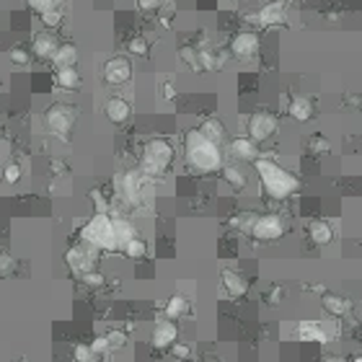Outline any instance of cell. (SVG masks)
I'll return each mask as SVG.
<instances>
[{"label":"cell","mask_w":362,"mask_h":362,"mask_svg":"<svg viewBox=\"0 0 362 362\" xmlns=\"http://www.w3.org/2000/svg\"><path fill=\"white\" fill-rule=\"evenodd\" d=\"M81 282H83L85 288L98 290V288H104V282H107V277H104L101 272H96V269H94V272H88V275H83V277H81Z\"/></svg>","instance_id":"cell-35"},{"label":"cell","mask_w":362,"mask_h":362,"mask_svg":"<svg viewBox=\"0 0 362 362\" xmlns=\"http://www.w3.org/2000/svg\"><path fill=\"white\" fill-rule=\"evenodd\" d=\"M169 352L176 360H192V347H189L187 341H173Z\"/></svg>","instance_id":"cell-33"},{"label":"cell","mask_w":362,"mask_h":362,"mask_svg":"<svg viewBox=\"0 0 362 362\" xmlns=\"http://www.w3.org/2000/svg\"><path fill=\"white\" fill-rule=\"evenodd\" d=\"M8 57H11L13 65H26V63H29V52L23 50L21 44H19V47H13L11 52H8Z\"/></svg>","instance_id":"cell-43"},{"label":"cell","mask_w":362,"mask_h":362,"mask_svg":"<svg viewBox=\"0 0 362 362\" xmlns=\"http://www.w3.org/2000/svg\"><path fill=\"white\" fill-rule=\"evenodd\" d=\"M308 150L310 153H316V156H326V153L331 150V145L323 135H313V138L308 140Z\"/></svg>","instance_id":"cell-30"},{"label":"cell","mask_w":362,"mask_h":362,"mask_svg":"<svg viewBox=\"0 0 362 362\" xmlns=\"http://www.w3.org/2000/svg\"><path fill=\"white\" fill-rule=\"evenodd\" d=\"M140 3V8H158L163 0H138Z\"/></svg>","instance_id":"cell-46"},{"label":"cell","mask_w":362,"mask_h":362,"mask_svg":"<svg viewBox=\"0 0 362 362\" xmlns=\"http://www.w3.org/2000/svg\"><path fill=\"white\" fill-rule=\"evenodd\" d=\"M352 362H362V354H357V357H354Z\"/></svg>","instance_id":"cell-48"},{"label":"cell","mask_w":362,"mask_h":362,"mask_svg":"<svg viewBox=\"0 0 362 362\" xmlns=\"http://www.w3.org/2000/svg\"><path fill=\"white\" fill-rule=\"evenodd\" d=\"M256 21L262 23V26H282V23L288 21V8H285V3H282V0L266 3L264 8L259 11V16H256Z\"/></svg>","instance_id":"cell-13"},{"label":"cell","mask_w":362,"mask_h":362,"mask_svg":"<svg viewBox=\"0 0 362 362\" xmlns=\"http://www.w3.org/2000/svg\"><path fill=\"white\" fill-rule=\"evenodd\" d=\"M91 347V352L96 354V357H104V354H109L111 352V347H109V341H107V334H98L96 339L88 344Z\"/></svg>","instance_id":"cell-34"},{"label":"cell","mask_w":362,"mask_h":362,"mask_svg":"<svg viewBox=\"0 0 362 362\" xmlns=\"http://www.w3.org/2000/svg\"><path fill=\"white\" fill-rule=\"evenodd\" d=\"M111 228H114V241H117L119 251H122L132 238H138V228L129 223L127 217H111Z\"/></svg>","instance_id":"cell-20"},{"label":"cell","mask_w":362,"mask_h":362,"mask_svg":"<svg viewBox=\"0 0 362 362\" xmlns=\"http://www.w3.org/2000/svg\"><path fill=\"white\" fill-rule=\"evenodd\" d=\"M104 114H107V119L111 125H125V122L132 117V107H129L127 98L111 96L107 104H104Z\"/></svg>","instance_id":"cell-15"},{"label":"cell","mask_w":362,"mask_h":362,"mask_svg":"<svg viewBox=\"0 0 362 362\" xmlns=\"http://www.w3.org/2000/svg\"><path fill=\"white\" fill-rule=\"evenodd\" d=\"M96 256H98V251H94V248H88V246H83V244H78V246H70V248H67L65 264H67V269L73 272L75 277H83L88 272H94Z\"/></svg>","instance_id":"cell-8"},{"label":"cell","mask_w":362,"mask_h":362,"mask_svg":"<svg viewBox=\"0 0 362 362\" xmlns=\"http://www.w3.org/2000/svg\"><path fill=\"white\" fill-rule=\"evenodd\" d=\"M173 341H179V326H176V321H169V319L156 321V326L150 331V344H153V350L166 352V350H171Z\"/></svg>","instance_id":"cell-10"},{"label":"cell","mask_w":362,"mask_h":362,"mask_svg":"<svg viewBox=\"0 0 362 362\" xmlns=\"http://www.w3.org/2000/svg\"><path fill=\"white\" fill-rule=\"evenodd\" d=\"M57 47H60V42H57V36H54L52 32L36 34V36H34V44H32L34 54H36L39 60H52L54 52H57Z\"/></svg>","instance_id":"cell-17"},{"label":"cell","mask_w":362,"mask_h":362,"mask_svg":"<svg viewBox=\"0 0 362 362\" xmlns=\"http://www.w3.org/2000/svg\"><path fill=\"white\" fill-rule=\"evenodd\" d=\"M127 50L132 54H138V57H145V54H148V39H142V36H135V39H129Z\"/></svg>","instance_id":"cell-39"},{"label":"cell","mask_w":362,"mask_h":362,"mask_svg":"<svg viewBox=\"0 0 362 362\" xmlns=\"http://www.w3.org/2000/svg\"><path fill=\"white\" fill-rule=\"evenodd\" d=\"M323 362H347V360H344V357H337V354H329Z\"/></svg>","instance_id":"cell-47"},{"label":"cell","mask_w":362,"mask_h":362,"mask_svg":"<svg viewBox=\"0 0 362 362\" xmlns=\"http://www.w3.org/2000/svg\"><path fill=\"white\" fill-rule=\"evenodd\" d=\"M26 6L32 8V11H36L39 16L47 11H52V8H57V3L54 0H26Z\"/></svg>","instance_id":"cell-41"},{"label":"cell","mask_w":362,"mask_h":362,"mask_svg":"<svg viewBox=\"0 0 362 362\" xmlns=\"http://www.w3.org/2000/svg\"><path fill=\"white\" fill-rule=\"evenodd\" d=\"M231 52L238 57V60H251L256 52H259V36L254 32H238L231 39Z\"/></svg>","instance_id":"cell-12"},{"label":"cell","mask_w":362,"mask_h":362,"mask_svg":"<svg viewBox=\"0 0 362 362\" xmlns=\"http://www.w3.org/2000/svg\"><path fill=\"white\" fill-rule=\"evenodd\" d=\"M246 129H248V140H254L256 145H259V142H266L277 132V119L272 117L269 111H256V114L248 117Z\"/></svg>","instance_id":"cell-9"},{"label":"cell","mask_w":362,"mask_h":362,"mask_svg":"<svg viewBox=\"0 0 362 362\" xmlns=\"http://www.w3.org/2000/svg\"><path fill=\"white\" fill-rule=\"evenodd\" d=\"M321 306H323V310L329 313V316H334V319H341V316H347L352 308V303L344 295H337V292H323L321 295Z\"/></svg>","instance_id":"cell-18"},{"label":"cell","mask_w":362,"mask_h":362,"mask_svg":"<svg viewBox=\"0 0 362 362\" xmlns=\"http://www.w3.org/2000/svg\"><path fill=\"white\" fill-rule=\"evenodd\" d=\"M122 254L127 256V259H132V262H140V259H145L148 256V244H145V238H132L125 248H122Z\"/></svg>","instance_id":"cell-28"},{"label":"cell","mask_w":362,"mask_h":362,"mask_svg":"<svg viewBox=\"0 0 362 362\" xmlns=\"http://www.w3.org/2000/svg\"><path fill=\"white\" fill-rule=\"evenodd\" d=\"M220 282H223V290L231 298H244L248 292V279L241 272H235V269H223L220 272Z\"/></svg>","instance_id":"cell-14"},{"label":"cell","mask_w":362,"mask_h":362,"mask_svg":"<svg viewBox=\"0 0 362 362\" xmlns=\"http://www.w3.org/2000/svg\"><path fill=\"white\" fill-rule=\"evenodd\" d=\"M39 19H42V23L47 26V29H54V26H60V23H63V11H60V8H52V11L42 13Z\"/></svg>","instance_id":"cell-37"},{"label":"cell","mask_w":362,"mask_h":362,"mask_svg":"<svg viewBox=\"0 0 362 362\" xmlns=\"http://www.w3.org/2000/svg\"><path fill=\"white\" fill-rule=\"evenodd\" d=\"M308 238L316 246H329L334 241V228L326 220H310L308 223Z\"/></svg>","instance_id":"cell-21"},{"label":"cell","mask_w":362,"mask_h":362,"mask_svg":"<svg viewBox=\"0 0 362 362\" xmlns=\"http://www.w3.org/2000/svg\"><path fill=\"white\" fill-rule=\"evenodd\" d=\"M19 179H21V166L19 163H8L3 169V181L6 184H19Z\"/></svg>","instance_id":"cell-38"},{"label":"cell","mask_w":362,"mask_h":362,"mask_svg":"<svg viewBox=\"0 0 362 362\" xmlns=\"http://www.w3.org/2000/svg\"><path fill=\"white\" fill-rule=\"evenodd\" d=\"M101 75H104V81L109 85H125L132 78V63H129L127 57H111V60L104 63Z\"/></svg>","instance_id":"cell-11"},{"label":"cell","mask_w":362,"mask_h":362,"mask_svg":"<svg viewBox=\"0 0 362 362\" xmlns=\"http://www.w3.org/2000/svg\"><path fill=\"white\" fill-rule=\"evenodd\" d=\"M228 150H231V156H233L235 160L254 163V160L259 158V148H256L254 140H248V138H233L231 140V145H228Z\"/></svg>","instance_id":"cell-16"},{"label":"cell","mask_w":362,"mask_h":362,"mask_svg":"<svg viewBox=\"0 0 362 362\" xmlns=\"http://www.w3.org/2000/svg\"><path fill=\"white\" fill-rule=\"evenodd\" d=\"M254 169L259 173V181H262V189H264L266 197L272 200H288L298 192L300 181L298 176H292L288 169H282L279 163L269 158H256Z\"/></svg>","instance_id":"cell-2"},{"label":"cell","mask_w":362,"mask_h":362,"mask_svg":"<svg viewBox=\"0 0 362 362\" xmlns=\"http://www.w3.org/2000/svg\"><path fill=\"white\" fill-rule=\"evenodd\" d=\"M16 272V259L11 254H3L0 256V277H8Z\"/></svg>","instance_id":"cell-42"},{"label":"cell","mask_w":362,"mask_h":362,"mask_svg":"<svg viewBox=\"0 0 362 362\" xmlns=\"http://www.w3.org/2000/svg\"><path fill=\"white\" fill-rule=\"evenodd\" d=\"M54 83L60 85L63 91H78L81 83H83V78L78 73V67H57V73H54Z\"/></svg>","instance_id":"cell-23"},{"label":"cell","mask_w":362,"mask_h":362,"mask_svg":"<svg viewBox=\"0 0 362 362\" xmlns=\"http://www.w3.org/2000/svg\"><path fill=\"white\" fill-rule=\"evenodd\" d=\"M179 57L187 65H189L192 70H202V67H200V50H194V47H189V44H187V47H181V50H179Z\"/></svg>","instance_id":"cell-29"},{"label":"cell","mask_w":362,"mask_h":362,"mask_svg":"<svg viewBox=\"0 0 362 362\" xmlns=\"http://www.w3.org/2000/svg\"><path fill=\"white\" fill-rule=\"evenodd\" d=\"M52 63H54V67H75V63H78V47L70 42L60 44L52 57Z\"/></svg>","instance_id":"cell-26"},{"label":"cell","mask_w":362,"mask_h":362,"mask_svg":"<svg viewBox=\"0 0 362 362\" xmlns=\"http://www.w3.org/2000/svg\"><path fill=\"white\" fill-rule=\"evenodd\" d=\"M88 197H91V202H94V207H96L98 215H109V202H107V197L101 194V189H91Z\"/></svg>","instance_id":"cell-32"},{"label":"cell","mask_w":362,"mask_h":362,"mask_svg":"<svg viewBox=\"0 0 362 362\" xmlns=\"http://www.w3.org/2000/svg\"><path fill=\"white\" fill-rule=\"evenodd\" d=\"M16 362H29V360H16Z\"/></svg>","instance_id":"cell-49"},{"label":"cell","mask_w":362,"mask_h":362,"mask_svg":"<svg viewBox=\"0 0 362 362\" xmlns=\"http://www.w3.org/2000/svg\"><path fill=\"white\" fill-rule=\"evenodd\" d=\"M256 241H262V244H272V241H277L285 235V220L275 213H266V215H256L254 225H251V233Z\"/></svg>","instance_id":"cell-7"},{"label":"cell","mask_w":362,"mask_h":362,"mask_svg":"<svg viewBox=\"0 0 362 362\" xmlns=\"http://www.w3.org/2000/svg\"><path fill=\"white\" fill-rule=\"evenodd\" d=\"M160 96L166 98V101H171V98L176 96V88H173V83H163V85H160Z\"/></svg>","instance_id":"cell-44"},{"label":"cell","mask_w":362,"mask_h":362,"mask_svg":"<svg viewBox=\"0 0 362 362\" xmlns=\"http://www.w3.org/2000/svg\"><path fill=\"white\" fill-rule=\"evenodd\" d=\"M282 295H285V290H282V288H272V290H269V295H266V300H269L272 306H277Z\"/></svg>","instance_id":"cell-45"},{"label":"cell","mask_w":362,"mask_h":362,"mask_svg":"<svg viewBox=\"0 0 362 362\" xmlns=\"http://www.w3.org/2000/svg\"><path fill=\"white\" fill-rule=\"evenodd\" d=\"M75 119H78V109H75L73 104H52V107L44 111V125H47V129L63 140L70 138V129H73Z\"/></svg>","instance_id":"cell-5"},{"label":"cell","mask_w":362,"mask_h":362,"mask_svg":"<svg viewBox=\"0 0 362 362\" xmlns=\"http://www.w3.org/2000/svg\"><path fill=\"white\" fill-rule=\"evenodd\" d=\"M300 341H319V344H326L329 341V334L323 331L319 321H300L298 329H295Z\"/></svg>","instance_id":"cell-19"},{"label":"cell","mask_w":362,"mask_h":362,"mask_svg":"<svg viewBox=\"0 0 362 362\" xmlns=\"http://www.w3.org/2000/svg\"><path fill=\"white\" fill-rule=\"evenodd\" d=\"M184 158L187 166L200 173H213L223 169V150L202 138L200 129H189L184 135Z\"/></svg>","instance_id":"cell-1"},{"label":"cell","mask_w":362,"mask_h":362,"mask_svg":"<svg viewBox=\"0 0 362 362\" xmlns=\"http://www.w3.org/2000/svg\"><path fill=\"white\" fill-rule=\"evenodd\" d=\"M256 220V215L254 213H244V215H238L233 220V225L238 228V231H244V233H251V225H254Z\"/></svg>","instance_id":"cell-40"},{"label":"cell","mask_w":362,"mask_h":362,"mask_svg":"<svg viewBox=\"0 0 362 362\" xmlns=\"http://www.w3.org/2000/svg\"><path fill=\"white\" fill-rule=\"evenodd\" d=\"M197 129L202 132L204 140H210V142H213V145H217V148H220V145L225 142V125L220 122V119H215V117L204 119V122Z\"/></svg>","instance_id":"cell-22"},{"label":"cell","mask_w":362,"mask_h":362,"mask_svg":"<svg viewBox=\"0 0 362 362\" xmlns=\"http://www.w3.org/2000/svg\"><path fill=\"white\" fill-rule=\"evenodd\" d=\"M107 341L111 350H122V347L127 344V334L119 329H111V331H107Z\"/></svg>","instance_id":"cell-36"},{"label":"cell","mask_w":362,"mask_h":362,"mask_svg":"<svg viewBox=\"0 0 362 362\" xmlns=\"http://www.w3.org/2000/svg\"><path fill=\"white\" fill-rule=\"evenodd\" d=\"M73 360L75 362H98V357L91 352L88 344H75L73 347Z\"/></svg>","instance_id":"cell-31"},{"label":"cell","mask_w":362,"mask_h":362,"mask_svg":"<svg viewBox=\"0 0 362 362\" xmlns=\"http://www.w3.org/2000/svg\"><path fill=\"white\" fill-rule=\"evenodd\" d=\"M142 173L140 171H125L119 173L114 184H117L119 200L127 204V207H140L142 204Z\"/></svg>","instance_id":"cell-6"},{"label":"cell","mask_w":362,"mask_h":362,"mask_svg":"<svg viewBox=\"0 0 362 362\" xmlns=\"http://www.w3.org/2000/svg\"><path fill=\"white\" fill-rule=\"evenodd\" d=\"M204 362H217V360H204Z\"/></svg>","instance_id":"cell-50"},{"label":"cell","mask_w":362,"mask_h":362,"mask_svg":"<svg viewBox=\"0 0 362 362\" xmlns=\"http://www.w3.org/2000/svg\"><path fill=\"white\" fill-rule=\"evenodd\" d=\"M288 114L295 119V122H308V119L313 117V104H310V98L295 96L288 104Z\"/></svg>","instance_id":"cell-25"},{"label":"cell","mask_w":362,"mask_h":362,"mask_svg":"<svg viewBox=\"0 0 362 362\" xmlns=\"http://www.w3.org/2000/svg\"><path fill=\"white\" fill-rule=\"evenodd\" d=\"M189 313V300L184 298V295H171L166 300V306H163V316L169 321H179L184 319Z\"/></svg>","instance_id":"cell-24"},{"label":"cell","mask_w":362,"mask_h":362,"mask_svg":"<svg viewBox=\"0 0 362 362\" xmlns=\"http://www.w3.org/2000/svg\"><path fill=\"white\" fill-rule=\"evenodd\" d=\"M173 163V145L163 138H153L142 145V163L140 173L142 176H163Z\"/></svg>","instance_id":"cell-4"},{"label":"cell","mask_w":362,"mask_h":362,"mask_svg":"<svg viewBox=\"0 0 362 362\" xmlns=\"http://www.w3.org/2000/svg\"><path fill=\"white\" fill-rule=\"evenodd\" d=\"M220 171H223V179H225L228 187H233L235 192L246 189V184H248V181H246V173L238 169V166H223Z\"/></svg>","instance_id":"cell-27"},{"label":"cell","mask_w":362,"mask_h":362,"mask_svg":"<svg viewBox=\"0 0 362 362\" xmlns=\"http://www.w3.org/2000/svg\"><path fill=\"white\" fill-rule=\"evenodd\" d=\"M81 244L98 251V254L119 251L117 241H114V228H111V215L94 213L88 223L81 225Z\"/></svg>","instance_id":"cell-3"}]
</instances>
